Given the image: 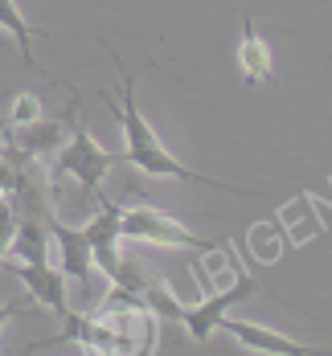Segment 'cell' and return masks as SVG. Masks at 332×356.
I'll use <instances>...</instances> for the list:
<instances>
[{
	"label": "cell",
	"instance_id": "5",
	"mask_svg": "<svg viewBox=\"0 0 332 356\" xmlns=\"http://www.w3.org/2000/svg\"><path fill=\"white\" fill-rule=\"evenodd\" d=\"M0 270H13L21 283L29 286V295H33L37 303L45 307V312H54L58 320L70 312V303H66V275H62V266H49V262H17V258H4L0 262Z\"/></svg>",
	"mask_w": 332,
	"mask_h": 356
},
{
	"label": "cell",
	"instance_id": "8",
	"mask_svg": "<svg viewBox=\"0 0 332 356\" xmlns=\"http://www.w3.org/2000/svg\"><path fill=\"white\" fill-rule=\"evenodd\" d=\"M238 66H242V78L246 86H262L275 78V62H271V45L258 37L255 21L242 17V41H238Z\"/></svg>",
	"mask_w": 332,
	"mask_h": 356
},
{
	"label": "cell",
	"instance_id": "9",
	"mask_svg": "<svg viewBox=\"0 0 332 356\" xmlns=\"http://www.w3.org/2000/svg\"><path fill=\"white\" fill-rule=\"evenodd\" d=\"M66 140V119H37V123H25V127H13V136L8 143L17 147V152H25V156H45V152H58Z\"/></svg>",
	"mask_w": 332,
	"mask_h": 356
},
{
	"label": "cell",
	"instance_id": "13",
	"mask_svg": "<svg viewBox=\"0 0 332 356\" xmlns=\"http://www.w3.org/2000/svg\"><path fill=\"white\" fill-rule=\"evenodd\" d=\"M144 307L164 323H181V316H184V303L173 295L168 279H152V283L144 286Z\"/></svg>",
	"mask_w": 332,
	"mask_h": 356
},
{
	"label": "cell",
	"instance_id": "12",
	"mask_svg": "<svg viewBox=\"0 0 332 356\" xmlns=\"http://www.w3.org/2000/svg\"><path fill=\"white\" fill-rule=\"evenodd\" d=\"M0 29H8V33L17 37V45H21V58L29 62V70H37V62H33V41H29V37H37L41 29H33V25L25 21V13L17 8V0H0Z\"/></svg>",
	"mask_w": 332,
	"mask_h": 356
},
{
	"label": "cell",
	"instance_id": "7",
	"mask_svg": "<svg viewBox=\"0 0 332 356\" xmlns=\"http://www.w3.org/2000/svg\"><path fill=\"white\" fill-rule=\"evenodd\" d=\"M221 327L251 353H271V356H312L316 348L299 344L292 336L275 332V327H262V323H251V320H221Z\"/></svg>",
	"mask_w": 332,
	"mask_h": 356
},
{
	"label": "cell",
	"instance_id": "14",
	"mask_svg": "<svg viewBox=\"0 0 332 356\" xmlns=\"http://www.w3.org/2000/svg\"><path fill=\"white\" fill-rule=\"evenodd\" d=\"M45 115L41 107V99L29 95V90H21V95H13V103H8V127H25V123H37Z\"/></svg>",
	"mask_w": 332,
	"mask_h": 356
},
{
	"label": "cell",
	"instance_id": "15",
	"mask_svg": "<svg viewBox=\"0 0 332 356\" xmlns=\"http://www.w3.org/2000/svg\"><path fill=\"white\" fill-rule=\"evenodd\" d=\"M13 234H17V213H13V201H8V197H0V262L8 258Z\"/></svg>",
	"mask_w": 332,
	"mask_h": 356
},
{
	"label": "cell",
	"instance_id": "11",
	"mask_svg": "<svg viewBox=\"0 0 332 356\" xmlns=\"http://www.w3.org/2000/svg\"><path fill=\"white\" fill-rule=\"evenodd\" d=\"M8 258H17V262H49V225L37 213L25 217V221H17Z\"/></svg>",
	"mask_w": 332,
	"mask_h": 356
},
{
	"label": "cell",
	"instance_id": "17",
	"mask_svg": "<svg viewBox=\"0 0 332 356\" xmlns=\"http://www.w3.org/2000/svg\"><path fill=\"white\" fill-rule=\"evenodd\" d=\"M0 143H4V136H0Z\"/></svg>",
	"mask_w": 332,
	"mask_h": 356
},
{
	"label": "cell",
	"instance_id": "2",
	"mask_svg": "<svg viewBox=\"0 0 332 356\" xmlns=\"http://www.w3.org/2000/svg\"><path fill=\"white\" fill-rule=\"evenodd\" d=\"M66 127H70L66 147H58V156H54V168H49V172H54V177H74L86 193H99L119 156H111L107 147H99V143L90 140V131L82 127V115H78V99H70Z\"/></svg>",
	"mask_w": 332,
	"mask_h": 356
},
{
	"label": "cell",
	"instance_id": "10",
	"mask_svg": "<svg viewBox=\"0 0 332 356\" xmlns=\"http://www.w3.org/2000/svg\"><path fill=\"white\" fill-rule=\"evenodd\" d=\"M82 238L90 242V254L111 250V246H123V205L99 197V213L82 225Z\"/></svg>",
	"mask_w": 332,
	"mask_h": 356
},
{
	"label": "cell",
	"instance_id": "1",
	"mask_svg": "<svg viewBox=\"0 0 332 356\" xmlns=\"http://www.w3.org/2000/svg\"><path fill=\"white\" fill-rule=\"evenodd\" d=\"M103 45V54H107L111 62H115V70L123 78V95L115 99L103 90V103L115 111V119H119V127H123V152H119V160L123 164H132V168H140L148 177H173V180H184V184H205V188H221V193H234V197H255V188H238V184H226V180H214L205 177V172H193V168H184L181 160L164 147V140L156 136V127L144 119V111L136 103V78L127 74L123 66V58L111 49L107 41H99Z\"/></svg>",
	"mask_w": 332,
	"mask_h": 356
},
{
	"label": "cell",
	"instance_id": "3",
	"mask_svg": "<svg viewBox=\"0 0 332 356\" xmlns=\"http://www.w3.org/2000/svg\"><path fill=\"white\" fill-rule=\"evenodd\" d=\"M123 242H148V246H177V250H218L221 242L214 238H197L193 229H184L177 217L160 213L152 205H132L123 209Z\"/></svg>",
	"mask_w": 332,
	"mask_h": 356
},
{
	"label": "cell",
	"instance_id": "4",
	"mask_svg": "<svg viewBox=\"0 0 332 356\" xmlns=\"http://www.w3.org/2000/svg\"><path fill=\"white\" fill-rule=\"evenodd\" d=\"M251 295H258V279L251 275V270H234V279L221 286V291H214L210 299H201V303H184V332L193 336V340H210L214 332L221 327V320L230 316V307H238V303H246Z\"/></svg>",
	"mask_w": 332,
	"mask_h": 356
},
{
	"label": "cell",
	"instance_id": "18",
	"mask_svg": "<svg viewBox=\"0 0 332 356\" xmlns=\"http://www.w3.org/2000/svg\"><path fill=\"white\" fill-rule=\"evenodd\" d=\"M324 4H332V0H324Z\"/></svg>",
	"mask_w": 332,
	"mask_h": 356
},
{
	"label": "cell",
	"instance_id": "6",
	"mask_svg": "<svg viewBox=\"0 0 332 356\" xmlns=\"http://www.w3.org/2000/svg\"><path fill=\"white\" fill-rule=\"evenodd\" d=\"M49 242L62 254V275L74 279V283L86 291L90 299V270H95V254H90V242L82 238V229H70L62 221H49Z\"/></svg>",
	"mask_w": 332,
	"mask_h": 356
},
{
	"label": "cell",
	"instance_id": "16",
	"mask_svg": "<svg viewBox=\"0 0 332 356\" xmlns=\"http://www.w3.org/2000/svg\"><path fill=\"white\" fill-rule=\"evenodd\" d=\"M25 312H33V307H21V303H0V336H4V323L17 320V316H25Z\"/></svg>",
	"mask_w": 332,
	"mask_h": 356
}]
</instances>
